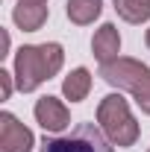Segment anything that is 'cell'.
I'll list each match as a JSON object with an SVG mask.
<instances>
[{"label":"cell","instance_id":"cell-15","mask_svg":"<svg viewBox=\"0 0 150 152\" xmlns=\"http://www.w3.org/2000/svg\"><path fill=\"white\" fill-rule=\"evenodd\" d=\"M147 152H150V149H147Z\"/></svg>","mask_w":150,"mask_h":152},{"label":"cell","instance_id":"cell-9","mask_svg":"<svg viewBox=\"0 0 150 152\" xmlns=\"http://www.w3.org/2000/svg\"><path fill=\"white\" fill-rule=\"evenodd\" d=\"M65 12H68V20L76 23V26H88L100 18L103 12V0H68L65 3Z\"/></svg>","mask_w":150,"mask_h":152},{"label":"cell","instance_id":"cell-7","mask_svg":"<svg viewBox=\"0 0 150 152\" xmlns=\"http://www.w3.org/2000/svg\"><path fill=\"white\" fill-rule=\"evenodd\" d=\"M91 53L100 64H109L115 58H121V35H118V26L115 23H103L91 38Z\"/></svg>","mask_w":150,"mask_h":152},{"label":"cell","instance_id":"cell-6","mask_svg":"<svg viewBox=\"0 0 150 152\" xmlns=\"http://www.w3.org/2000/svg\"><path fill=\"white\" fill-rule=\"evenodd\" d=\"M36 120L38 126L44 129V132H65L68 129V123H71V111H68V105L56 99V96H41L36 102Z\"/></svg>","mask_w":150,"mask_h":152},{"label":"cell","instance_id":"cell-13","mask_svg":"<svg viewBox=\"0 0 150 152\" xmlns=\"http://www.w3.org/2000/svg\"><path fill=\"white\" fill-rule=\"evenodd\" d=\"M18 3H47V0H18Z\"/></svg>","mask_w":150,"mask_h":152},{"label":"cell","instance_id":"cell-1","mask_svg":"<svg viewBox=\"0 0 150 152\" xmlns=\"http://www.w3.org/2000/svg\"><path fill=\"white\" fill-rule=\"evenodd\" d=\"M65 64V50L56 41H47V44H24L18 53H15V85L18 91L30 94L36 91L38 85H44L47 79L62 70Z\"/></svg>","mask_w":150,"mask_h":152},{"label":"cell","instance_id":"cell-11","mask_svg":"<svg viewBox=\"0 0 150 152\" xmlns=\"http://www.w3.org/2000/svg\"><path fill=\"white\" fill-rule=\"evenodd\" d=\"M115 12L127 23H144L150 20V0H115Z\"/></svg>","mask_w":150,"mask_h":152},{"label":"cell","instance_id":"cell-2","mask_svg":"<svg viewBox=\"0 0 150 152\" xmlns=\"http://www.w3.org/2000/svg\"><path fill=\"white\" fill-rule=\"evenodd\" d=\"M100 76L118 88V91H130L132 99L138 102V108L150 117V67L141 64L138 58H115L109 64H100Z\"/></svg>","mask_w":150,"mask_h":152},{"label":"cell","instance_id":"cell-5","mask_svg":"<svg viewBox=\"0 0 150 152\" xmlns=\"http://www.w3.org/2000/svg\"><path fill=\"white\" fill-rule=\"evenodd\" d=\"M36 146L33 132L21 123L15 114H0V152H30Z\"/></svg>","mask_w":150,"mask_h":152},{"label":"cell","instance_id":"cell-12","mask_svg":"<svg viewBox=\"0 0 150 152\" xmlns=\"http://www.w3.org/2000/svg\"><path fill=\"white\" fill-rule=\"evenodd\" d=\"M12 76H15V73L0 70V91H3V99H9V96H12Z\"/></svg>","mask_w":150,"mask_h":152},{"label":"cell","instance_id":"cell-8","mask_svg":"<svg viewBox=\"0 0 150 152\" xmlns=\"http://www.w3.org/2000/svg\"><path fill=\"white\" fill-rule=\"evenodd\" d=\"M12 20L18 23V29H24V32H36L47 20V6L44 3H18L15 12H12Z\"/></svg>","mask_w":150,"mask_h":152},{"label":"cell","instance_id":"cell-4","mask_svg":"<svg viewBox=\"0 0 150 152\" xmlns=\"http://www.w3.org/2000/svg\"><path fill=\"white\" fill-rule=\"evenodd\" d=\"M38 152H112V140L94 123H79L71 134L50 137L41 143Z\"/></svg>","mask_w":150,"mask_h":152},{"label":"cell","instance_id":"cell-10","mask_svg":"<svg viewBox=\"0 0 150 152\" xmlns=\"http://www.w3.org/2000/svg\"><path fill=\"white\" fill-rule=\"evenodd\" d=\"M88 91H91V73H88L85 67L71 70V73L65 76V82H62V94H65V99H71V102L85 99Z\"/></svg>","mask_w":150,"mask_h":152},{"label":"cell","instance_id":"cell-14","mask_svg":"<svg viewBox=\"0 0 150 152\" xmlns=\"http://www.w3.org/2000/svg\"><path fill=\"white\" fill-rule=\"evenodd\" d=\"M144 41H147V47H150V29H147V35H144Z\"/></svg>","mask_w":150,"mask_h":152},{"label":"cell","instance_id":"cell-3","mask_svg":"<svg viewBox=\"0 0 150 152\" xmlns=\"http://www.w3.org/2000/svg\"><path fill=\"white\" fill-rule=\"evenodd\" d=\"M97 126L112 140V146H132L138 140V123L121 94H106L97 105Z\"/></svg>","mask_w":150,"mask_h":152}]
</instances>
